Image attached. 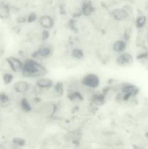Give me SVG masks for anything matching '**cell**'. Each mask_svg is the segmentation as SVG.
Wrapping results in <instances>:
<instances>
[{
  "mask_svg": "<svg viewBox=\"0 0 148 149\" xmlns=\"http://www.w3.org/2000/svg\"><path fill=\"white\" fill-rule=\"evenodd\" d=\"M22 72L26 77H36L46 74V70L40 63L33 60L29 59L23 65Z\"/></svg>",
  "mask_w": 148,
  "mask_h": 149,
  "instance_id": "cell-1",
  "label": "cell"
},
{
  "mask_svg": "<svg viewBox=\"0 0 148 149\" xmlns=\"http://www.w3.org/2000/svg\"><path fill=\"white\" fill-rule=\"evenodd\" d=\"M100 78L97 75L94 74H89L83 78L82 83L86 87L90 88H97L100 85Z\"/></svg>",
  "mask_w": 148,
  "mask_h": 149,
  "instance_id": "cell-2",
  "label": "cell"
},
{
  "mask_svg": "<svg viewBox=\"0 0 148 149\" xmlns=\"http://www.w3.org/2000/svg\"><path fill=\"white\" fill-rule=\"evenodd\" d=\"M116 62L120 66H127L133 63V58L129 53H121L118 57Z\"/></svg>",
  "mask_w": 148,
  "mask_h": 149,
  "instance_id": "cell-3",
  "label": "cell"
},
{
  "mask_svg": "<svg viewBox=\"0 0 148 149\" xmlns=\"http://www.w3.org/2000/svg\"><path fill=\"white\" fill-rule=\"evenodd\" d=\"M7 62H8L9 65H10V68H12L13 71L15 72H17V71H22L23 68V63L18 60L17 58H13V57H10L7 58Z\"/></svg>",
  "mask_w": 148,
  "mask_h": 149,
  "instance_id": "cell-4",
  "label": "cell"
},
{
  "mask_svg": "<svg viewBox=\"0 0 148 149\" xmlns=\"http://www.w3.org/2000/svg\"><path fill=\"white\" fill-rule=\"evenodd\" d=\"M39 23L45 29H49L53 27L54 20L49 15H43L39 18Z\"/></svg>",
  "mask_w": 148,
  "mask_h": 149,
  "instance_id": "cell-5",
  "label": "cell"
},
{
  "mask_svg": "<svg viewBox=\"0 0 148 149\" xmlns=\"http://www.w3.org/2000/svg\"><path fill=\"white\" fill-rule=\"evenodd\" d=\"M15 90L18 93H25L28 90L29 84L28 83L25 81H19L15 84Z\"/></svg>",
  "mask_w": 148,
  "mask_h": 149,
  "instance_id": "cell-6",
  "label": "cell"
},
{
  "mask_svg": "<svg viewBox=\"0 0 148 149\" xmlns=\"http://www.w3.org/2000/svg\"><path fill=\"white\" fill-rule=\"evenodd\" d=\"M113 17L117 20H123L127 18L128 13L123 9H115L112 13Z\"/></svg>",
  "mask_w": 148,
  "mask_h": 149,
  "instance_id": "cell-7",
  "label": "cell"
},
{
  "mask_svg": "<svg viewBox=\"0 0 148 149\" xmlns=\"http://www.w3.org/2000/svg\"><path fill=\"white\" fill-rule=\"evenodd\" d=\"M36 85L39 87V88L41 89H46L49 88L53 85V81L49 79L46 78H42L39 79L37 81H36Z\"/></svg>",
  "mask_w": 148,
  "mask_h": 149,
  "instance_id": "cell-8",
  "label": "cell"
},
{
  "mask_svg": "<svg viewBox=\"0 0 148 149\" xmlns=\"http://www.w3.org/2000/svg\"><path fill=\"white\" fill-rule=\"evenodd\" d=\"M114 51L117 52H123L126 48V42H123V40H118L114 42L113 46Z\"/></svg>",
  "mask_w": 148,
  "mask_h": 149,
  "instance_id": "cell-9",
  "label": "cell"
},
{
  "mask_svg": "<svg viewBox=\"0 0 148 149\" xmlns=\"http://www.w3.org/2000/svg\"><path fill=\"white\" fill-rule=\"evenodd\" d=\"M37 54L41 58H46L49 55H50L51 49L50 48L47 47H43L38 50Z\"/></svg>",
  "mask_w": 148,
  "mask_h": 149,
  "instance_id": "cell-10",
  "label": "cell"
},
{
  "mask_svg": "<svg viewBox=\"0 0 148 149\" xmlns=\"http://www.w3.org/2000/svg\"><path fill=\"white\" fill-rule=\"evenodd\" d=\"M72 55L76 59H81L84 58V52L80 49H74L72 52Z\"/></svg>",
  "mask_w": 148,
  "mask_h": 149,
  "instance_id": "cell-11",
  "label": "cell"
},
{
  "mask_svg": "<svg viewBox=\"0 0 148 149\" xmlns=\"http://www.w3.org/2000/svg\"><path fill=\"white\" fill-rule=\"evenodd\" d=\"M145 23H146V17L145 16H140L136 19V25L137 28H142L145 26Z\"/></svg>",
  "mask_w": 148,
  "mask_h": 149,
  "instance_id": "cell-12",
  "label": "cell"
},
{
  "mask_svg": "<svg viewBox=\"0 0 148 149\" xmlns=\"http://www.w3.org/2000/svg\"><path fill=\"white\" fill-rule=\"evenodd\" d=\"M92 13V8L89 4H86L82 8V13L86 16H89Z\"/></svg>",
  "mask_w": 148,
  "mask_h": 149,
  "instance_id": "cell-13",
  "label": "cell"
},
{
  "mask_svg": "<svg viewBox=\"0 0 148 149\" xmlns=\"http://www.w3.org/2000/svg\"><path fill=\"white\" fill-rule=\"evenodd\" d=\"M21 106H22V109H23L24 111H29L30 110V109H31L30 104H29L28 102L26 99L22 100Z\"/></svg>",
  "mask_w": 148,
  "mask_h": 149,
  "instance_id": "cell-14",
  "label": "cell"
},
{
  "mask_svg": "<svg viewBox=\"0 0 148 149\" xmlns=\"http://www.w3.org/2000/svg\"><path fill=\"white\" fill-rule=\"evenodd\" d=\"M13 79V77L12 74H6L4 76V81L5 84H10Z\"/></svg>",
  "mask_w": 148,
  "mask_h": 149,
  "instance_id": "cell-15",
  "label": "cell"
},
{
  "mask_svg": "<svg viewBox=\"0 0 148 149\" xmlns=\"http://www.w3.org/2000/svg\"><path fill=\"white\" fill-rule=\"evenodd\" d=\"M36 18H37V16H36V15L35 13H33L29 15L27 18V20L28 23H32V22H34L36 20Z\"/></svg>",
  "mask_w": 148,
  "mask_h": 149,
  "instance_id": "cell-16",
  "label": "cell"
},
{
  "mask_svg": "<svg viewBox=\"0 0 148 149\" xmlns=\"http://www.w3.org/2000/svg\"><path fill=\"white\" fill-rule=\"evenodd\" d=\"M14 143L17 145L19 146H23L25 144V141L22 138H15L14 140Z\"/></svg>",
  "mask_w": 148,
  "mask_h": 149,
  "instance_id": "cell-17",
  "label": "cell"
},
{
  "mask_svg": "<svg viewBox=\"0 0 148 149\" xmlns=\"http://www.w3.org/2000/svg\"><path fill=\"white\" fill-rule=\"evenodd\" d=\"M102 101H103V97H102V96L97 95V96H96L95 98H94V102H95L96 103H102Z\"/></svg>",
  "mask_w": 148,
  "mask_h": 149,
  "instance_id": "cell-18",
  "label": "cell"
},
{
  "mask_svg": "<svg viewBox=\"0 0 148 149\" xmlns=\"http://www.w3.org/2000/svg\"><path fill=\"white\" fill-rule=\"evenodd\" d=\"M0 100H1V101L2 103H5V102H7L8 100V97L5 95H0Z\"/></svg>",
  "mask_w": 148,
  "mask_h": 149,
  "instance_id": "cell-19",
  "label": "cell"
},
{
  "mask_svg": "<svg viewBox=\"0 0 148 149\" xmlns=\"http://www.w3.org/2000/svg\"><path fill=\"white\" fill-rule=\"evenodd\" d=\"M48 37H49V32H48V31H44L42 32V39H46Z\"/></svg>",
  "mask_w": 148,
  "mask_h": 149,
  "instance_id": "cell-20",
  "label": "cell"
}]
</instances>
